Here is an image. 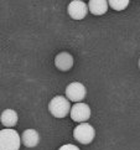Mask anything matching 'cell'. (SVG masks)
I'll list each match as a JSON object with an SVG mask.
<instances>
[{
	"label": "cell",
	"instance_id": "5",
	"mask_svg": "<svg viewBox=\"0 0 140 150\" xmlns=\"http://www.w3.org/2000/svg\"><path fill=\"white\" fill-rule=\"evenodd\" d=\"M67 11L73 20H83L89 11L88 4H86L84 0H72L68 4Z\"/></svg>",
	"mask_w": 140,
	"mask_h": 150
},
{
	"label": "cell",
	"instance_id": "3",
	"mask_svg": "<svg viewBox=\"0 0 140 150\" xmlns=\"http://www.w3.org/2000/svg\"><path fill=\"white\" fill-rule=\"evenodd\" d=\"M95 137V130L94 128L89 124V123H79V124L74 128L73 130V138L81 144H91L93 142Z\"/></svg>",
	"mask_w": 140,
	"mask_h": 150
},
{
	"label": "cell",
	"instance_id": "6",
	"mask_svg": "<svg viewBox=\"0 0 140 150\" xmlns=\"http://www.w3.org/2000/svg\"><path fill=\"white\" fill-rule=\"evenodd\" d=\"M91 113H92V110H91L88 104L78 102V103H74V105H72L69 115H71V119L73 122L86 123L91 118Z\"/></svg>",
	"mask_w": 140,
	"mask_h": 150
},
{
	"label": "cell",
	"instance_id": "1",
	"mask_svg": "<svg viewBox=\"0 0 140 150\" xmlns=\"http://www.w3.org/2000/svg\"><path fill=\"white\" fill-rule=\"evenodd\" d=\"M21 143V135L13 128L0 132V150H19Z\"/></svg>",
	"mask_w": 140,
	"mask_h": 150
},
{
	"label": "cell",
	"instance_id": "9",
	"mask_svg": "<svg viewBox=\"0 0 140 150\" xmlns=\"http://www.w3.org/2000/svg\"><path fill=\"white\" fill-rule=\"evenodd\" d=\"M21 142L26 148H35L40 143V135L35 129H26L21 134Z\"/></svg>",
	"mask_w": 140,
	"mask_h": 150
},
{
	"label": "cell",
	"instance_id": "13",
	"mask_svg": "<svg viewBox=\"0 0 140 150\" xmlns=\"http://www.w3.org/2000/svg\"><path fill=\"white\" fill-rule=\"evenodd\" d=\"M139 68H140V58H139Z\"/></svg>",
	"mask_w": 140,
	"mask_h": 150
},
{
	"label": "cell",
	"instance_id": "10",
	"mask_svg": "<svg viewBox=\"0 0 140 150\" xmlns=\"http://www.w3.org/2000/svg\"><path fill=\"white\" fill-rule=\"evenodd\" d=\"M19 115L14 109H5L0 115V122L5 128H14L18 124Z\"/></svg>",
	"mask_w": 140,
	"mask_h": 150
},
{
	"label": "cell",
	"instance_id": "2",
	"mask_svg": "<svg viewBox=\"0 0 140 150\" xmlns=\"http://www.w3.org/2000/svg\"><path fill=\"white\" fill-rule=\"evenodd\" d=\"M69 100L67 97L63 96H55L48 103V110L50 113L55 118H64L71 113L72 105L69 103Z\"/></svg>",
	"mask_w": 140,
	"mask_h": 150
},
{
	"label": "cell",
	"instance_id": "11",
	"mask_svg": "<svg viewBox=\"0 0 140 150\" xmlns=\"http://www.w3.org/2000/svg\"><path fill=\"white\" fill-rule=\"evenodd\" d=\"M130 0H108L109 3V8H112L115 11H123L125 10L129 5Z\"/></svg>",
	"mask_w": 140,
	"mask_h": 150
},
{
	"label": "cell",
	"instance_id": "8",
	"mask_svg": "<svg viewBox=\"0 0 140 150\" xmlns=\"http://www.w3.org/2000/svg\"><path fill=\"white\" fill-rule=\"evenodd\" d=\"M88 9H89V13L93 14L94 16H100V15H104L108 11L109 3L108 0H89Z\"/></svg>",
	"mask_w": 140,
	"mask_h": 150
},
{
	"label": "cell",
	"instance_id": "4",
	"mask_svg": "<svg viewBox=\"0 0 140 150\" xmlns=\"http://www.w3.org/2000/svg\"><path fill=\"white\" fill-rule=\"evenodd\" d=\"M64 94H66V97L71 102L78 103V102H82L86 98L87 89H86L84 84H82L81 82H72L66 87Z\"/></svg>",
	"mask_w": 140,
	"mask_h": 150
},
{
	"label": "cell",
	"instance_id": "7",
	"mask_svg": "<svg viewBox=\"0 0 140 150\" xmlns=\"http://www.w3.org/2000/svg\"><path fill=\"white\" fill-rule=\"evenodd\" d=\"M73 56L68 52H60L58 55L55 57V66L57 67V69H60L62 72H67L73 67Z\"/></svg>",
	"mask_w": 140,
	"mask_h": 150
},
{
	"label": "cell",
	"instance_id": "12",
	"mask_svg": "<svg viewBox=\"0 0 140 150\" xmlns=\"http://www.w3.org/2000/svg\"><path fill=\"white\" fill-rule=\"evenodd\" d=\"M58 150H79V148L73 145V144H64V145H62Z\"/></svg>",
	"mask_w": 140,
	"mask_h": 150
}]
</instances>
